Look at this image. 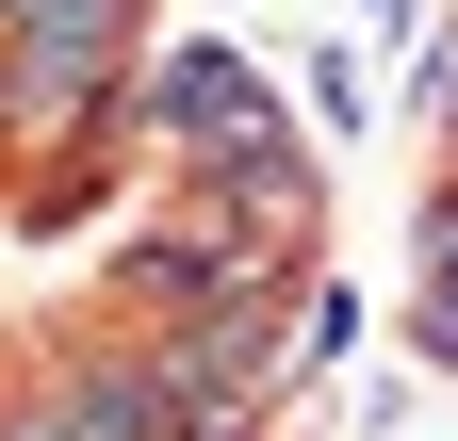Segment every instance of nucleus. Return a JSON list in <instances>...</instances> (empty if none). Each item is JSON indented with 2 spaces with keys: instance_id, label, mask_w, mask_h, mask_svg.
I'll list each match as a JSON object with an SVG mask.
<instances>
[{
  "instance_id": "f257e3e1",
  "label": "nucleus",
  "mask_w": 458,
  "mask_h": 441,
  "mask_svg": "<svg viewBox=\"0 0 458 441\" xmlns=\"http://www.w3.org/2000/svg\"><path fill=\"white\" fill-rule=\"evenodd\" d=\"M262 115H278V98H262L246 49H164V66H148V131L164 147H229V131H262Z\"/></svg>"
},
{
  "instance_id": "f03ea898",
  "label": "nucleus",
  "mask_w": 458,
  "mask_h": 441,
  "mask_svg": "<svg viewBox=\"0 0 458 441\" xmlns=\"http://www.w3.org/2000/svg\"><path fill=\"white\" fill-rule=\"evenodd\" d=\"M17 66H0V98H17V131H98L114 115V49H66V33H0Z\"/></svg>"
},
{
  "instance_id": "7ed1b4c3",
  "label": "nucleus",
  "mask_w": 458,
  "mask_h": 441,
  "mask_svg": "<svg viewBox=\"0 0 458 441\" xmlns=\"http://www.w3.org/2000/svg\"><path fill=\"white\" fill-rule=\"evenodd\" d=\"M0 441H181V425H164V376H49Z\"/></svg>"
},
{
  "instance_id": "20e7f679",
  "label": "nucleus",
  "mask_w": 458,
  "mask_h": 441,
  "mask_svg": "<svg viewBox=\"0 0 458 441\" xmlns=\"http://www.w3.org/2000/svg\"><path fill=\"white\" fill-rule=\"evenodd\" d=\"M197 163H213V196L246 212V229H278V245L311 229V147L278 131V115H262V131H229V147H197Z\"/></svg>"
},
{
  "instance_id": "39448f33",
  "label": "nucleus",
  "mask_w": 458,
  "mask_h": 441,
  "mask_svg": "<svg viewBox=\"0 0 458 441\" xmlns=\"http://www.w3.org/2000/svg\"><path fill=\"white\" fill-rule=\"evenodd\" d=\"M131 279H148V295H181V311H246L262 262H246V245H213V229H148V245H131Z\"/></svg>"
},
{
  "instance_id": "423d86ee",
  "label": "nucleus",
  "mask_w": 458,
  "mask_h": 441,
  "mask_svg": "<svg viewBox=\"0 0 458 441\" xmlns=\"http://www.w3.org/2000/svg\"><path fill=\"white\" fill-rule=\"evenodd\" d=\"M426 295L458 311V196H426Z\"/></svg>"
},
{
  "instance_id": "0eeeda50",
  "label": "nucleus",
  "mask_w": 458,
  "mask_h": 441,
  "mask_svg": "<svg viewBox=\"0 0 458 441\" xmlns=\"http://www.w3.org/2000/svg\"><path fill=\"white\" fill-rule=\"evenodd\" d=\"M410 344H426V360H442V376H458V311H442V295H426V311H410Z\"/></svg>"
},
{
  "instance_id": "6e6552de",
  "label": "nucleus",
  "mask_w": 458,
  "mask_h": 441,
  "mask_svg": "<svg viewBox=\"0 0 458 441\" xmlns=\"http://www.w3.org/2000/svg\"><path fill=\"white\" fill-rule=\"evenodd\" d=\"M33 17H49V0H0V33H33Z\"/></svg>"
}]
</instances>
